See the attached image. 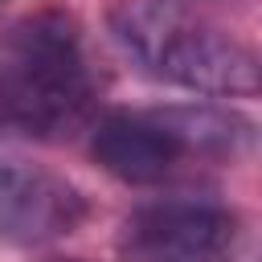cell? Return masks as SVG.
Returning a JSON list of instances; mask_svg holds the SVG:
<instances>
[{"label": "cell", "mask_w": 262, "mask_h": 262, "mask_svg": "<svg viewBox=\"0 0 262 262\" xmlns=\"http://www.w3.org/2000/svg\"><path fill=\"white\" fill-rule=\"evenodd\" d=\"M90 106L94 74L74 16L45 8L0 29V135L61 139Z\"/></svg>", "instance_id": "cell-1"}, {"label": "cell", "mask_w": 262, "mask_h": 262, "mask_svg": "<svg viewBox=\"0 0 262 262\" xmlns=\"http://www.w3.org/2000/svg\"><path fill=\"white\" fill-rule=\"evenodd\" d=\"M106 29L123 57L164 86L205 98L258 94L254 49L176 0H119L106 16Z\"/></svg>", "instance_id": "cell-2"}, {"label": "cell", "mask_w": 262, "mask_h": 262, "mask_svg": "<svg viewBox=\"0 0 262 262\" xmlns=\"http://www.w3.org/2000/svg\"><path fill=\"white\" fill-rule=\"evenodd\" d=\"M242 221L213 201H151L123 217L115 250L123 262H233Z\"/></svg>", "instance_id": "cell-3"}, {"label": "cell", "mask_w": 262, "mask_h": 262, "mask_svg": "<svg viewBox=\"0 0 262 262\" xmlns=\"http://www.w3.org/2000/svg\"><path fill=\"white\" fill-rule=\"evenodd\" d=\"M90 156L102 172L123 184H160L168 180L188 151L168 106L151 111H106L90 131Z\"/></svg>", "instance_id": "cell-4"}, {"label": "cell", "mask_w": 262, "mask_h": 262, "mask_svg": "<svg viewBox=\"0 0 262 262\" xmlns=\"http://www.w3.org/2000/svg\"><path fill=\"white\" fill-rule=\"evenodd\" d=\"M82 221L86 196L78 184L37 164L0 160V242L45 246L74 233Z\"/></svg>", "instance_id": "cell-5"}]
</instances>
